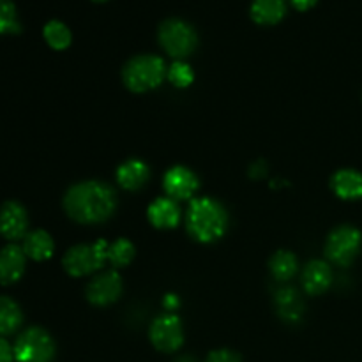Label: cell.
<instances>
[{"label":"cell","mask_w":362,"mask_h":362,"mask_svg":"<svg viewBox=\"0 0 362 362\" xmlns=\"http://www.w3.org/2000/svg\"><path fill=\"white\" fill-rule=\"evenodd\" d=\"M228 225V214L219 202L212 198H197L186 212L187 233L198 243H214L221 239Z\"/></svg>","instance_id":"cell-2"},{"label":"cell","mask_w":362,"mask_h":362,"mask_svg":"<svg viewBox=\"0 0 362 362\" xmlns=\"http://www.w3.org/2000/svg\"><path fill=\"white\" fill-rule=\"evenodd\" d=\"M276 310H278V315L288 324H296V322L300 320L304 313V304L303 299L299 297L296 288L292 286H283L276 292L274 296Z\"/></svg>","instance_id":"cell-15"},{"label":"cell","mask_w":362,"mask_h":362,"mask_svg":"<svg viewBox=\"0 0 362 362\" xmlns=\"http://www.w3.org/2000/svg\"><path fill=\"white\" fill-rule=\"evenodd\" d=\"M45 39L55 49H64L71 45V30L59 20H52L45 25Z\"/></svg>","instance_id":"cell-22"},{"label":"cell","mask_w":362,"mask_h":362,"mask_svg":"<svg viewBox=\"0 0 362 362\" xmlns=\"http://www.w3.org/2000/svg\"><path fill=\"white\" fill-rule=\"evenodd\" d=\"M292 4L299 11H306L310 9V7H313L315 4H317V0H292Z\"/></svg>","instance_id":"cell-29"},{"label":"cell","mask_w":362,"mask_h":362,"mask_svg":"<svg viewBox=\"0 0 362 362\" xmlns=\"http://www.w3.org/2000/svg\"><path fill=\"white\" fill-rule=\"evenodd\" d=\"M13 352L18 362H52L55 357V343L45 329L30 327L21 332Z\"/></svg>","instance_id":"cell-5"},{"label":"cell","mask_w":362,"mask_h":362,"mask_svg":"<svg viewBox=\"0 0 362 362\" xmlns=\"http://www.w3.org/2000/svg\"><path fill=\"white\" fill-rule=\"evenodd\" d=\"M94 2H106V0H94Z\"/></svg>","instance_id":"cell-31"},{"label":"cell","mask_w":362,"mask_h":362,"mask_svg":"<svg viewBox=\"0 0 362 362\" xmlns=\"http://www.w3.org/2000/svg\"><path fill=\"white\" fill-rule=\"evenodd\" d=\"M21 30L13 0H0V34H18Z\"/></svg>","instance_id":"cell-24"},{"label":"cell","mask_w":362,"mask_h":362,"mask_svg":"<svg viewBox=\"0 0 362 362\" xmlns=\"http://www.w3.org/2000/svg\"><path fill=\"white\" fill-rule=\"evenodd\" d=\"M14 352L6 339L0 338V362H13Z\"/></svg>","instance_id":"cell-27"},{"label":"cell","mask_w":362,"mask_h":362,"mask_svg":"<svg viewBox=\"0 0 362 362\" xmlns=\"http://www.w3.org/2000/svg\"><path fill=\"white\" fill-rule=\"evenodd\" d=\"M23 251L32 260H48L53 255V239L45 230H35L25 235Z\"/></svg>","instance_id":"cell-19"},{"label":"cell","mask_w":362,"mask_h":362,"mask_svg":"<svg viewBox=\"0 0 362 362\" xmlns=\"http://www.w3.org/2000/svg\"><path fill=\"white\" fill-rule=\"evenodd\" d=\"M148 177H151L148 166L138 159H129V161L122 163L117 170V182L127 191H136L144 187Z\"/></svg>","instance_id":"cell-17"},{"label":"cell","mask_w":362,"mask_h":362,"mask_svg":"<svg viewBox=\"0 0 362 362\" xmlns=\"http://www.w3.org/2000/svg\"><path fill=\"white\" fill-rule=\"evenodd\" d=\"M331 187L343 200H357L362 198V175L356 170H339L332 175Z\"/></svg>","instance_id":"cell-16"},{"label":"cell","mask_w":362,"mask_h":362,"mask_svg":"<svg viewBox=\"0 0 362 362\" xmlns=\"http://www.w3.org/2000/svg\"><path fill=\"white\" fill-rule=\"evenodd\" d=\"M27 212L18 202H7L2 205V209H0V233L6 239H21L27 233Z\"/></svg>","instance_id":"cell-11"},{"label":"cell","mask_w":362,"mask_h":362,"mask_svg":"<svg viewBox=\"0 0 362 362\" xmlns=\"http://www.w3.org/2000/svg\"><path fill=\"white\" fill-rule=\"evenodd\" d=\"M148 338L159 352H175L184 341V332L180 318L177 315L166 313L156 318L148 329Z\"/></svg>","instance_id":"cell-8"},{"label":"cell","mask_w":362,"mask_h":362,"mask_svg":"<svg viewBox=\"0 0 362 362\" xmlns=\"http://www.w3.org/2000/svg\"><path fill=\"white\" fill-rule=\"evenodd\" d=\"M362 244V235L357 228L349 225L338 226L336 230H332L331 235L327 237V243H325V257L336 265H346L352 264L356 260V257L361 251Z\"/></svg>","instance_id":"cell-7"},{"label":"cell","mask_w":362,"mask_h":362,"mask_svg":"<svg viewBox=\"0 0 362 362\" xmlns=\"http://www.w3.org/2000/svg\"><path fill=\"white\" fill-rule=\"evenodd\" d=\"M265 172H267V170L264 168V163H258V165L251 166V177H255V179H260V177H264Z\"/></svg>","instance_id":"cell-30"},{"label":"cell","mask_w":362,"mask_h":362,"mask_svg":"<svg viewBox=\"0 0 362 362\" xmlns=\"http://www.w3.org/2000/svg\"><path fill=\"white\" fill-rule=\"evenodd\" d=\"M159 42L168 55L175 57V59H184L197 48L198 37L189 23L172 18V20L163 21L159 27Z\"/></svg>","instance_id":"cell-6"},{"label":"cell","mask_w":362,"mask_h":362,"mask_svg":"<svg viewBox=\"0 0 362 362\" xmlns=\"http://www.w3.org/2000/svg\"><path fill=\"white\" fill-rule=\"evenodd\" d=\"M87 299L94 306H108L122 293V278L117 271L103 272L87 285Z\"/></svg>","instance_id":"cell-9"},{"label":"cell","mask_w":362,"mask_h":362,"mask_svg":"<svg viewBox=\"0 0 362 362\" xmlns=\"http://www.w3.org/2000/svg\"><path fill=\"white\" fill-rule=\"evenodd\" d=\"M269 267H271L272 276L278 281H288L297 272V258L290 251H278V253L272 255Z\"/></svg>","instance_id":"cell-21"},{"label":"cell","mask_w":362,"mask_h":362,"mask_svg":"<svg viewBox=\"0 0 362 362\" xmlns=\"http://www.w3.org/2000/svg\"><path fill=\"white\" fill-rule=\"evenodd\" d=\"M115 191L99 180L74 184L64 197V209L76 223L92 225L106 221L115 212Z\"/></svg>","instance_id":"cell-1"},{"label":"cell","mask_w":362,"mask_h":362,"mask_svg":"<svg viewBox=\"0 0 362 362\" xmlns=\"http://www.w3.org/2000/svg\"><path fill=\"white\" fill-rule=\"evenodd\" d=\"M168 80L179 88L189 87L194 80L193 69L186 62H173L168 69Z\"/></svg>","instance_id":"cell-25"},{"label":"cell","mask_w":362,"mask_h":362,"mask_svg":"<svg viewBox=\"0 0 362 362\" xmlns=\"http://www.w3.org/2000/svg\"><path fill=\"white\" fill-rule=\"evenodd\" d=\"M134 258V246L127 239H117L108 246V260L115 269L126 267Z\"/></svg>","instance_id":"cell-23"},{"label":"cell","mask_w":362,"mask_h":362,"mask_svg":"<svg viewBox=\"0 0 362 362\" xmlns=\"http://www.w3.org/2000/svg\"><path fill=\"white\" fill-rule=\"evenodd\" d=\"M163 187L172 200H187L198 189V179L191 170L184 166H173L165 173Z\"/></svg>","instance_id":"cell-10"},{"label":"cell","mask_w":362,"mask_h":362,"mask_svg":"<svg viewBox=\"0 0 362 362\" xmlns=\"http://www.w3.org/2000/svg\"><path fill=\"white\" fill-rule=\"evenodd\" d=\"M285 13L286 0H253L251 4V18L262 25L278 23Z\"/></svg>","instance_id":"cell-18"},{"label":"cell","mask_w":362,"mask_h":362,"mask_svg":"<svg viewBox=\"0 0 362 362\" xmlns=\"http://www.w3.org/2000/svg\"><path fill=\"white\" fill-rule=\"evenodd\" d=\"M163 306H165V310L168 311H175L177 308L180 306L179 297H177L175 293H168V296H165V299H163Z\"/></svg>","instance_id":"cell-28"},{"label":"cell","mask_w":362,"mask_h":362,"mask_svg":"<svg viewBox=\"0 0 362 362\" xmlns=\"http://www.w3.org/2000/svg\"><path fill=\"white\" fill-rule=\"evenodd\" d=\"M23 322L20 306L9 297H0V336L13 334Z\"/></svg>","instance_id":"cell-20"},{"label":"cell","mask_w":362,"mask_h":362,"mask_svg":"<svg viewBox=\"0 0 362 362\" xmlns=\"http://www.w3.org/2000/svg\"><path fill=\"white\" fill-rule=\"evenodd\" d=\"M108 246L110 244L105 239H99L94 244H78V246L71 247L64 255V269L74 278H81V276L99 271L108 260Z\"/></svg>","instance_id":"cell-4"},{"label":"cell","mask_w":362,"mask_h":362,"mask_svg":"<svg viewBox=\"0 0 362 362\" xmlns=\"http://www.w3.org/2000/svg\"><path fill=\"white\" fill-rule=\"evenodd\" d=\"M147 216L156 228H175L180 221V209L172 198H158L148 205Z\"/></svg>","instance_id":"cell-14"},{"label":"cell","mask_w":362,"mask_h":362,"mask_svg":"<svg viewBox=\"0 0 362 362\" xmlns=\"http://www.w3.org/2000/svg\"><path fill=\"white\" fill-rule=\"evenodd\" d=\"M332 271L325 262L313 260L306 265L303 272V285L310 296H320L331 286Z\"/></svg>","instance_id":"cell-13"},{"label":"cell","mask_w":362,"mask_h":362,"mask_svg":"<svg viewBox=\"0 0 362 362\" xmlns=\"http://www.w3.org/2000/svg\"><path fill=\"white\" fill-rule=\"evenodd\" d=\"M205 362H243L239 354L232 352V350H214L209 354Z\"/></svg>","instance_id":"cell-26"},{"label":"cell","mask_w":362,"mask_h":362,"mask_svg":"<svg viewBox=\"0 0 362 362\" xmlns=\"http://www.w3.org/2000/svg\"><path fill=\"white\" fill-rule=\"evenodd\" d=\"M25 251L18 246H6L0 251V283L11 285L23 276Z\"/></svg>","instance_id":"cell-12"},{"label":"cell","mask_w":362,"mask_h":362,"mask_svg":"<svg viewBox=\"0 0 362 362\" xmlns=\"http://www.w3.org/2000/svg\"><path fill=\"white\" fill-rule=\"evenodd\" d=\"M124 83L133 92H147L161 85L166 76L163 59L156 55H138L124 66Z\"/></svg>","instance_id":"cell-3"}]
</instances>
